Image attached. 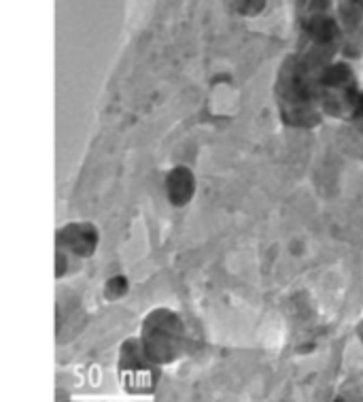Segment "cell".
Returning <instances> with one entry per match:
<instances>
[{"label":"cell","mask_w":363,"mask_h":402,"mask_svg":"<svg viewBox=\"0 0 363 402\" xmlns=\"http://www.w3.org/2000/svg\"><path fill=\"white\" fill-rule=\"evenodd\" d=\"M119 373L123 387L132 394H147L155 387L157 364L149 360L143 345L136 339H130L121 345Z\"/></svg>","instance_id":"7a4b0ae2"},{"label":"cell","mask_w":363,"mask_h":402,"mask_svg":"<svg viewBox=\"0 0 363 402\" xmlns=\"http://www.w3.org/2000/svg\"><path fill=\"white\" fill-rule=\"evenodd\" d=\"M183 343V324L175 311L157 309L151 311L143 324V349L151 362L163 364L181 353Z\"/></svg>","instance_id":"6da1fadb"},{"label":"cell","mask_w":363,"mask_h":402,"mask_svg":"<svg viewBox=\"0 0 363 402\" xmlns=\"http://www.w3.org/2000/svg\"><path fill=\"white\" fill-rule=\"evenodd\" d=\"M98 230L91 224L75 221L66 224L57 230V247L62 251H69L77 258H89L94 256L98 247Z\"/></svg>","instance_id":"3957f363"},{"label":"cell","mask_w":363,"mask_h":402,"mask_svg":"<svg viewBox=\"0 0 363 402\" xmlns=\"http://www.w3.org/2000/svg\"><path fill=\"white\" fill-rule=\"evenodd\" d=\"M193 190H195V183H193V175L189 169H175L168 177H166V194H168V200L177 207H183L187 205L191 196H193Z\"/></svg>","instance_id":"277c9868"}]
</instances>
